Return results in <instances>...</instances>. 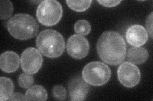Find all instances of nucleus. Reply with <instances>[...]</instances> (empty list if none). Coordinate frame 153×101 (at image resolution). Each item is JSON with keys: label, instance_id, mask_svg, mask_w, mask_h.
Segmentation results:
<instances>
[{"label": "nucleus", "instance_id": "1", "mask_svg": "<svg viewBox=\"0 0 153 101\" xmlns=\"http://www.w3.org/2000/svg\"><path fill=\"white\" fill-rule=\"evenodd\" d=\"M97 49L100 59L113 66L121 64L126 56V42L116 31L104 32L98 41Z\"/></svg>", "mask_w": 153, "mask_h": 101}, {"label": "nucleus", "instance_id": "2", "mask_svg": "<svg viewBox=\"0 0 153 101\" xmlns=\"http://www.w3.org/2000/svg\"><path fill=\"white\" fill-rule=\"evenodd\" d=\"M7 28L10 35L19 40H27L35 37L39 26L30 14L18 13L9 19Z\"/></svg>", "mask_w": 153, "mask_h": 101}, {"label": "nucleus", "instance_id": "3", "mask_svg": "<svg viewBox=\"0 0 153 101\" xmlns=\"http://www.w3.org/2000/svg\"><path fill=\"white\" fill-rule=\"evenodd\" d=\"M36 43L41 53L49 58H56L61 56L65 49L63 36L54 30L42 31L36 38Z\"/></svg>", "mask_w": 153, "mask_h": 101}, {"label": "nucleus", "instance_id": "4", "mask_svg": "<svg viewBox=\"0 0 153 101\" xmlns=\"http://www.w3.org/2000/svg\"><path fill=\"white\" fill-rule=\"evenodd\" d=\"M82 76L88 84L100 86L106 84L111 77V70L107 65L100 61L89 62L83 68Z\"/></svg>", "mask_w": 153, "mask_h": 101}, {"label": "nucleus", "instance_id": "5", "mask_svg": "<svg viewBox=\"0 0 153 101\" xmlns=\"http://www.w3.org/2000/svg\"><path fill=\"white\" fill-rule=\"evenodd\" d=\"M63 16V8L60 3L55 0L42 1L36 9L38 22L46 27L54 26L58 23Z\"/></svg>", "mask_w": 153, "mask_h": 101}, {"label": "nucleus", "instance_id": "6", "mask_svg": "<svg viewBox=\"0 0 153 101\" xmlns=\"http://www.w3.org/2000/svg\"><path fill=\"white\" fill-rule=\"evenodd\" d=\"M117 77L120 83L128 88L135 86L140 82V71L138 67L130 62H124L119 66Z\"/></svg>", "mask_w": 153, "mask_h": 101}, {"label": "nucleus", "instance_id": "7", "mask_svg": "<svg viewBox=\"0 0 153 101\" xmlns=\"http://www.w3.org/2000/svg\"><path fill=\"white\" fill-rule=\"evenodd\" d=\"M21 64L25 73L30 75L36 73L43 64V57L41 52L35 47L27 48L22 52Z\"/></svg>", "mask_w": 153, "mask_h": 101}, {"label": "nucleus", "instance_id": "8", "mask_svg": "<svg viewBox=\"0 0 153 101\" xmlns=\"http://www.w3.org/2000/svg\"><path fill=\"white\" fill-rule=\"evenodd\" d=\"M66 50L71 57L76 60H81L88 54L89 43L88 39L82 36L74 34L67 41Z\"/></svg>", "mask_w": 153, "mask_h": 101}, {"label": "nucleus", "instance_id": "9", "mask_svg": "<svg viewBox=\"0 0 153 101\" xmlns=\"http://www.w3.org/2000/svg\"><path fill=\"white\" fill-rule=\"evenodd\" d=\"M68 89L71 100L82 101L87 97L89 86L80 76H76L69 81Z\"/></svg>", "mask_w": 153, "mask_h": 101}, {"label": "nucleus", "instance_id": "10", "mask_svg": "<svg viewBox=\"0 0 153 101\" xmlns=\"http://www.w3.org/2000/svg\"><path fill=\"white\" fill-rule=\"evenodd\" d=\"M126 39L129 44L133 47H140L148 40V33L146 28L141 25H133L126 32Z\"/></svg>", "mask_w": 153, "mask_h": 101}, {"label": "nucleus", "instance_id": "11", "mask_svg": "<svg viewBox=\"0 0 153 101\" xmlns=\"http://www.w3.org/2000/svg\"><path fill=\"white\" fill-rule=\"evenodd\" d=\"M20 65L19 55L13 51H6L0 57V68L5 73H13L17 71Z\"/></svg>", "mask_w": 153, "mask_h": 101}, {"label": "nucleus", "instance_id": "12", "mask_svg": "<svg viewBox=\"0 0 153 101\" xmlns=\"http://www.w3.org/2000/svg\"><path fill=\"white\" fill-rule=\"evenodd\" d=\"M127 57L131 63L141 65L147 61L149 53L145 48L142 47H132L128 49Z\"/></svg>", "mask_w": 153, "mask_h": 101}, {"label": "nucleus", "instance_id": "13", "mask_svg": "<svg viewBox=\"0 0 153 101\" xmlns=\"http://www.w3.org/2000/svg\"><path fill=\"white\" fill-rule=\"evenodd\" d=\"M14 91V85L11 79L1 76L0 78V100H10Z\"/></svg>", "mask_w": 153, "mask_h": 101}, {"label": "nucleus", "instance_id": "14", "mask_svg": "<svg viewBox=\"0 0 153 101\" xmlns=\"http://www.w3.org/2000/svg\"><path fill=\"white\" fill-rule=\"evenodd\" d=\"M25 96L26 100H46L47 90L42 85H36L27 90Z\"/></svg>", "mask_w": 153, "mask_h": 101}, {"label": "nucleus", "instance_id": "15", "mask_svg": "<svg viewBox=\"0 0 153 101\" xmlns=\"http://www.w3.org/2000/svg\"><path fill=\"white\" fill-rule=\"evenodd\" d=\"M66 3L68 6L72 10L78 12H84L90 7L92 3L91 0H87V1H70L67 0Z\"/></svg>", "mask_w": 153, "mask_h": 101}, {"label": "nucleus", "instance_id": "16", "mask_svg": "<svg viewBox=\"0 0 153 101\" xmlns=\"http://www.w3.org/2000/svg\"><path fill=\"white\" fill-rule=\"evenodd\" d=\"M13 6L12 1L2 0L0 1V17L1 20H7L12 15Z\"/></svg>", "mask_w": 153, "mask_h": 101}, {"label": "nucleus", "instance_id": "17", "mask_svg": "<svg viewBox=\"0 0 153 101\" xmlns=\"http://www.w3.org/2000/svg\"><path fill=\"white\" fill-rule=\"evenodd\" d=\"M75 32L80 36H87L91 31V27L88 21L79 20L74 25Z\"/></svg>", "mask_w": 153, "mask_h": 101}, {"label": "nucleus", "instance_id": "18", "mask_svg": "<svg viewBox=\"0 0 153 101\" xmlns=\"http://www.w3.org/2000/svg\"><path fill=\"white\" fill-rule=\"evenodd\" d=\"M32 75L26 73H23L19 76L18 83L21 87L24 89L30 88L34 84V78L33 77Z\"/></svg>", "mask_w": 153, "mask_h": 101}, {"label": "nucleus", "instance_id": "19", "mask_svg": "<svg viewBox=\"0 0 153 101\" xmlns=\"http://www.w3.org/2000/svg\"><path fill=\"white\" fill-rule=\"evenodd\" d=\"M52 95L55 99L64 100L66 97V90L63 86L57 85L54 86L52 89Z\"/></svg>", "mask_w": 153, "mask_h": 101}, {"label": "nucleus", "instance_id": "20", "mask_svg": "<svg viewBox=\"0 0 153 101\" xmlns=\"http://www.w3.org/2000/svg\"><path fill=\"white\" fill-rule=\"evenodd\" d=\"M153 13L151 12L150 15L147 17L146 22V26L147 28V32H148L147 33H149V35L152 39V20H153Z\"/></svg>", "mask_w": 153, "mask_h": 101}, {"label": "nucleus", "instance_id": "21", "mask_svg": "<svg viewBox=\"0 0 153 101\" xmlns=\"http://www.w3.org/2000/svg\"><path fill=\"white\" fill-rule=\"evenodd\" d=\"M98 2L101 4V5L105 7H108V8H111V7H114L117 6L119 3H121L122 1H98Z\"/></svg>", "mask_w": 153, "mask_h": 101}, {"label": "nucleus", "instance_id": "22", "mask_svg": "<svg viewBox=\"0 0 153 101\" xmlns=\"http://www.w3.org/2000/svg\"><path fill=\"white\" fill-rule=\"evenodd\" d=\"M10 100H26V96L21 93H14L10 99Z\"/></svg>", "mask_w": 153, "mask_h": 101}]
</instances>
